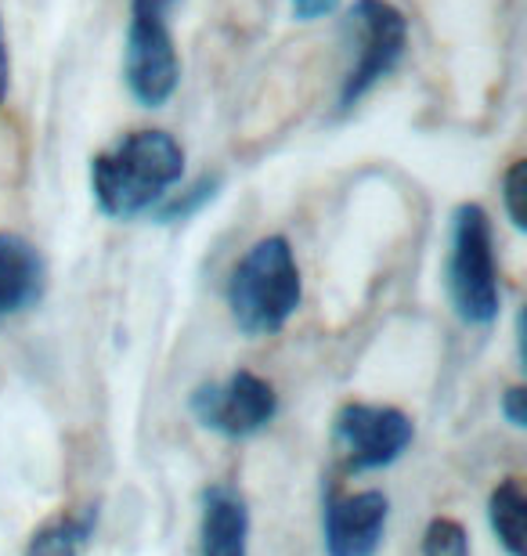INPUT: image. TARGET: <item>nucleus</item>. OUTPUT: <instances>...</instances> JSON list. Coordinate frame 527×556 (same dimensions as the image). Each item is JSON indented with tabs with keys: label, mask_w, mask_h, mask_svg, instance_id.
Segmentation results:
<instances>
[{
	"label": "nucleus",
	"mask_w": 527,
	"mask_h": 556,
	"mask_svg": "<svg viewBox=\"0 0 527 556\" xmlns=\"http://www.w3.org/2000/svg\"><path fill=\"white\" fill-rule=\"evenodd\" d=\"M502 203L513 220V228H527V163L517 160L502 177Z\"/></svg>",
	"instance_id": "15"
},
{
	"label": "nucleus",
	"mask_w": 527,
	"mask_h": 556,
	"mask_svg": "<svg viewBox=\"0 0 527 556\" xmlns=\"http://www.w3.org/2000/svg\"><path fill=\"white\" fill-rule=\"evenodd\" d=\"M502 416H506L510 427H517V430L527 427V391L524 387H510V391L502 394Z\"/></svg>",
	"instance_id": "16"
},
{
	"label": "nucleus",
	"mask_w": 527,
	"mask_h": 556,
	"mask_svg": "<svg viewBox=\"0 0 527 556\" xmlns=\"http://www.w3.org/2000/svg\"><path fill=\"white\" fill-rule=\"evenodd\" d=\"M43 282H48V268L40 250L18 231H0V321L37 304Z\"/></svg>",
	"instance_id": "9"
},
{
	"label": "nucleus",
	"mask_w": 527,
	"mask_h": 556,
	"mask_svg": "<svg viewBox=\"0 0 527 556\" xmlns=\"http://www.w3.org/2000/svg\"><path fill=\"white\" fill-rule=\"evenodd\" d=\"M123 80L145 109H160L174 98L181 80V59L166 18L130 15L127 48H123Z\"/></svg>",
	"instance_id": "5"
},
{
	"label": "nucleus",
	"mask_w": 527,
	"mask_h": 556,
	"mask_svg": "<svg viewBox=\"0 0 527 556\" xmlns=\"http://www.w3.org/2000/svg\"><path fill=\"white\" fill-rule=\"evenodd\" d=\"M488 520L502 549L510 556H527V495L520 481H502L488 498Z\"/></svg>",
	"instance_id": "11"
},
{
	"label": "nucleus",
	"mask_w": 527,
	"mask_h": 556,
	"mask_svg": "<svg viewBox=\"0 0 527 556\" xmlns=\"http://www.w3.org/2000/svg\"><path fill=\"white\" fill-rule=\"evenodd\" d=\"M423 556H469V535L466 528L452 517L430 520L423 535Z\"/></svg>",
	"instance_id": "14"
},
{
	"label": "nucleus",
	"mask_w": 527,
	"mask_h": 556,
	"mask_svg": "<svg viewBox=\"0 0 527 556\" xmlns=\"http://www.w3.org/2000/svg\"><path fill=\"white\" fill-rule=\"evenodd\" d=\"M390 498L384 492H354L329 498L322 517L325 556H376L387 535Z\"/></svg>",
	"instance_id": "8"
},
{
	"label": "nucleus",
	"mask_w": 527,
	"mask_h": 556,
	"mask_svg": "<svg viewBox=\"0 0 527 556\" xmlns=\"http://www.w3.org/2000/svg\"><path fill=\"white\" fill-rule=\"evenodd\" d=\"M91 535V520H54L29 539L26 556H80V546Z\"/></svg>",
	"instance_id": "12"
},
{
	"label": "nucleus",
	"mask_w": 527,
	"mask_h": 556,
	"mask_svg": "<svg viewBox=\"0 0 527 556\" xmlns=\"http://www.w3.org/2000/svg\"><path fill=\"white\" fill-rule=\"evenodd\" d=\"M278 413L275 387L256 372H231L224 383H203L192 394V416L224 438H253Z\"/></svg>",
	"instance_id": "6"
},
{
	"label": "nucleus",
	"mask_w": 527,
	"mask_h": 556,
	"mask_svg": "<svg viewBox=\"0 0 527 556\" xmlns=\"http://www.w3.org/2000/svg\"><path fill=\"white\" fill-rule=\"evenodd\" d=\"M304 282H300L297 253L283 236L253 242L250 253L235 264L228 278V307L246 337H272L297 315Z\"/></svg>",
	"instance_id": "2"
},
{
	"label": "nucleus",
	"mask_w": 527,
	"mask_h": 556,
	"mask_svg": "<svg viewBox=\"0 0 527 556\" xmlns=\"http://www.w3.org/2000/svg\"><path fill=\"white\" fill-rule=\"evenodd\" d=\"M199 556H250V506L228 484H213L203 495Z\"/></svg>",
	"instance_id": "10"
},
{
	"label": "nucleus",
	"mask_w": 527,
	"mask_h": 556,
	"mask_svg": "<svg viewBox=\"0 0 527 556\" xmlns=\"http://www.w3.org/2000/svg\"><path fill=\"white\" fill-rule=\"evenodd\" d=\"M217 188H221V174H203L196 185H188L181 195H166L163 203L152 210V214H155L160 225H177V220L196 217L199 210H203L210 199L217 195Z\"/></svg>",
	"instance_id": "13"
},
{
	"label": "nucleus",
	"mask_w": 527,
	"mask_h": 556,
	"mask_svg": "<svg viewBox=\"0 0 527 556\" xmlns=\"http://www.w3.org/2000/svg\"><path fill=\"white\" fill-rule=\"evenodd\" d=\"M185 174V149L166 130H134L91 160L95 203L109 217L152 214Z\"/></svg>",
	"instance_id": "1"
},
{
	"label": "nucleus",
	"mask_w": 527,
	"mask_h": 556,
	"mask_svg": "<svg viewBox=\"0 0 527 556\" xmlns=\"http://www.w3.org/2000/svg\"><path fill=\"white\" fill-rule=\"evenodd\" d=\"M340 0H293V15L300 22H315V18H325L329 11H336Z\"/></svg>",
	"instance_id": "17"
},
{
	"label": "nucleus",
	"mask_w": 527,
	"mask_h": 556,
	"mask_svg": "<svg viewBox=\"0 0 527 556\" xmlns=\"http://www.w3.org/2000/svg\"><path fill=\"white\" fill-rule=\"evenodd\" d=\"M177 4H181V0H130V15H149V18L171 22V11Z\"/></svg>",
	"instance_id": "18"
},
{
	"label": "nucleus",
	"mask_w": 527,
	"mask_h": 556,
	"mask_svg": "<svg viewBox=\"0 0 527 556\" xmlns=\"http://www.w3.org/2000/svg\"><path fill=\"white\" fill-rule=\"evenodd\" d=\"M448 293L459 318L469 326H488L499 318V264L495 239L485 206L463 203L452 217V253H448Z\"/></svg>",
	"instance_id": "3"
},
{
	"label": "nucleus",
	"mask_w": 527,
	"mask_h": 556,
	"mask_svg": "<svg viewBox=\"0 0 527 556\" xmlns=\"http://www.w3.org/2000/svg\"><path fill=\"white\" fill-rule=\"evenodd\" d=\"M8 94V48H4V37H0V102Z\"/></svg>",
	"instance_id": "19"
},
{
	"label": "nucleus",
	"mask_w": 527,
	"mask_h": 556,
	"mask_svg": "<svg viewBox=\"0 0 527 556\" xmlns=\"http://www.w3.org/2000/svg\"><path fill=\"white\" fill-rule=\"evenodd\" d=\"M412 438L416 427L401 408L351 402L336 413V441L347 452L351 470H384L405 455Z\"/></svg>",
	"instance_id": "7"
},
{
	"label": "nucleus",
	"mask_w": 527,
	"mask_h": 556,
	"mask_svg": "<svg viewBox=\"0 0 527 556\" xmlns=\"http://www.w3.org/2000/svg\"><path fill=\"white\" fill-rule=\"evenodd\" d=\"M347 33L354 40V62L343 76L340 109L351 113L379 80L394 73L409 48V22L390 0H354L347 11Z\"/></svg>",
	"instance_id": "4"
}]
</instances>
